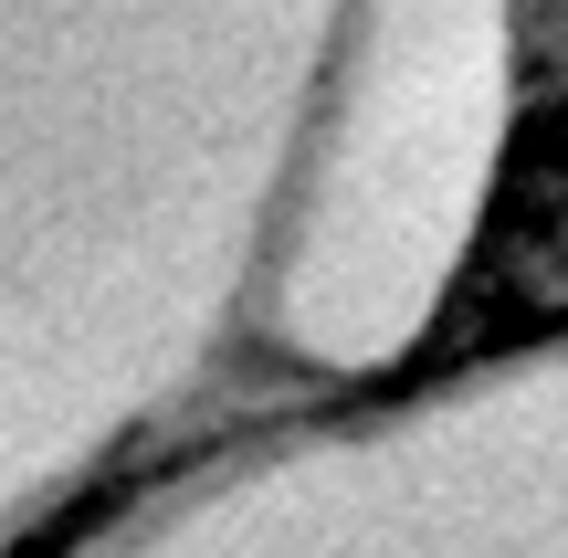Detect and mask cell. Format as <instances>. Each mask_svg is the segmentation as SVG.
Here are the masks:
<instances>
[{"instance_id": "obj_1", "label": "cell", "mask_w": 568, "mask_h": 558, "mask_svg": "<svg viewBox=\"0 0 568 558\" xmlns=\"http://www.w3.org/2000/svg\"><path fill=\"white\" fill-rule=\"evenodd\" d=\"M506 126L516 0H0V558L400 379Z\"/></svg>"}, {"instance_id": "obj_2", "label": "cell", "mask_w": 568, "mask_h": 558, "mask_svg": "<svg viewBox=\"0 0 568 558\" xmlns=\"http://www.w3.org/2000/svg\"><path fill=\"white\" fill-rule=\"evenodd\" d=\"M63 558H568V337L274 412Z\"/></svg>"}]
</instances>
